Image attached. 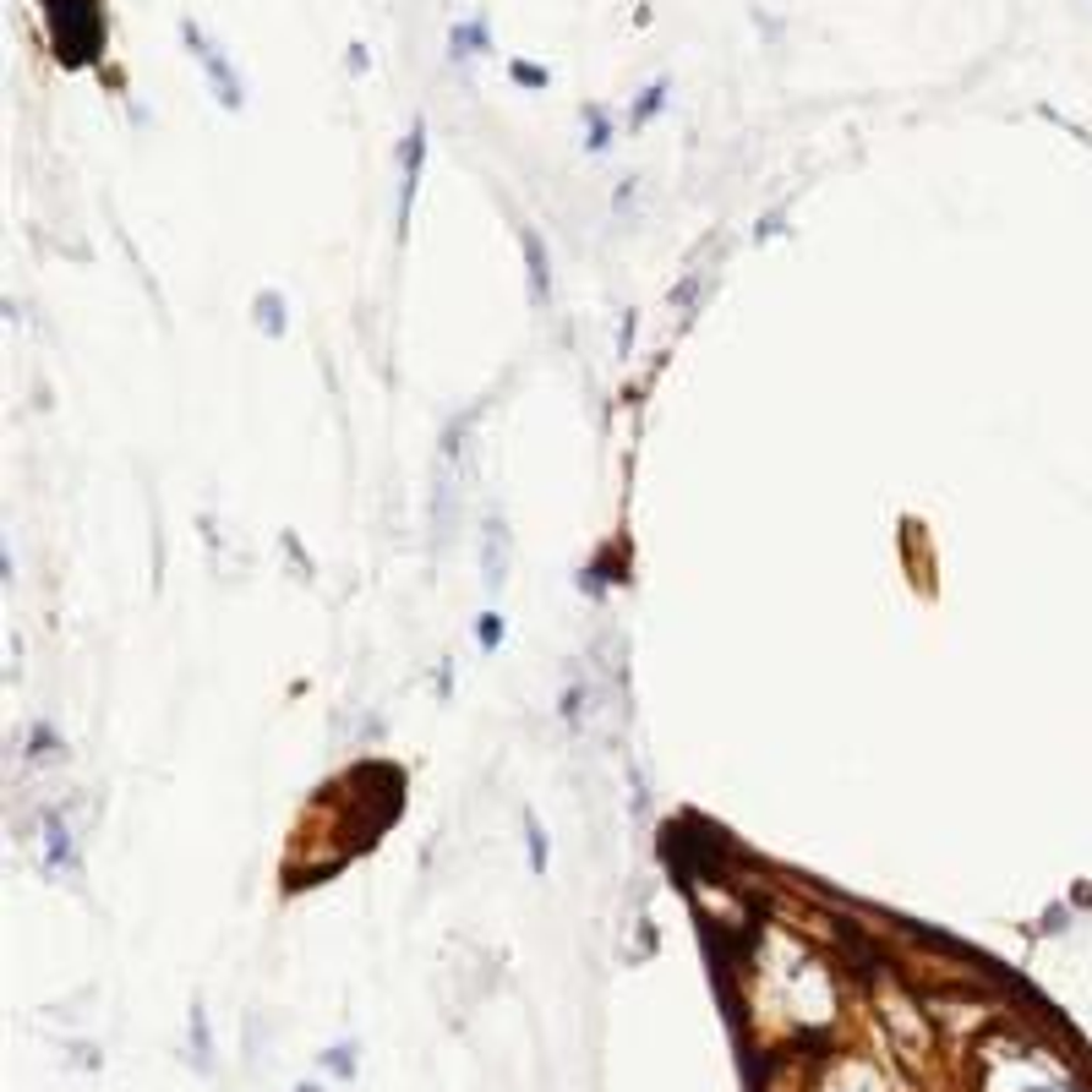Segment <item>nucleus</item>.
Returning <instances> with one entry per match:
<instances>
[{
    "label": "nucleus",
    "mask_w": 1092,
    "mask_h": 1092,
    "mask_svg": "<svg viewBox=\"0 0 1092 1092\" xmlns=\"http://www.w3.org/2000/svg\"><path fill=\"white\" fill-rule=\"evenodd\" d=\"M978 1092H1087L1071 1071H1059L1043 1048L994 1038L978 1059Z\"/></svg>",
    "instance_id": "nucleus-1"
},
{
    "label": "nucleus",
    "mask_w": 1092,
    "mask_h": 1092,
    "mask_svg": "<svg viewBox=\"0 0 1092 1092\" xmlns=\"http://www.w3.org/2000/svg\"><path fill=\"white\" fill-rule=\"evenodd\" d=\"M44 17H50V39L55 55L66 66H87L105 44V17H99V0H44Z\"/></svg>",
    "instance_id": "nucleus-2"
},
{
    "label": "nucleus",
    "mask_w": 1092,
    "mask_h": 1092,
    "mask_svg": "<svg viewBox=\"0 0 1092 1092\" xmlns=\"http://www.w3.org/2000/svg\"><path fill=\"white\" fill-rule=\"evenodd\" d=\"M181 39H186V50H192L197 61H202V71H208V82H213V93L224 99V110H241V105H246V82L236 77V66L224 61V50L202 39V27H197L192 17L181 22Z\"/></svg>",
    "instance_id": "nucleus-3"
},
{
    "label": "nucleus",
    "mask_w": 1092,
    "mask_h": 1092,
    "mask_svg": "<svg viewBox=\"0 0 1092 1092\" xmlns=\"http://www.w3.org/2000/svg\"><path fill=\"white\" fill-rule=\"evenodd\" d=\"M399 170H404V186H399V224H410V208H415V192H421V170H427V121L410 126L399 148Z\"/></svg>",
    "instance_id": "nucleus-4"
},
{
    "label": "nucleus",
    "mask_w": 1092,
    "mask_h": 1092,
    "mask_svg": "<svg viewBox=\"0 0 1092 1092\" xmlns=\"http://www.w3.org/2000/svg\"><path fill=\"white\" fill-rule=\"evenodd\" d=\"M524 257H530V296H535V306H552V257H547V246H541V236L535 230H524Z\"/></svg>",
    "instance_id": "nucleus-5"
},
{
    "label": "nucleus",
    "mask_w": 1092,
    "mask_h": 1092,
    "mask_svg": "<svg viewBox=\"0 0 1092 1092\" xmlns=\"http://www.w3.org/2000/svg\"><path fill=\"white\" fill-rule=\"evenodd\" d=\"M825 1092H885V1082H880V1076H874L869 1066H847L841 1076H830Z\"/></svg>",
    "instance_id": "nucleus-6"
},
{
    "label": "nucleus",
    "mask_w": 1092,
    "mask_h": 1092,
    "mask_svg": "<svg viewBox=\"0 0 1092 1092\" xmlns=\"http://www.w3.org/2000/svg\"><path fill=\"white\" fill-rule=\"evenodd\" d=\"M356 1059H361V1043H333V1048H323V1071L333 1076V1082H349V1076H356Z\"/></svg>",
    "instance_id": "nucleus-7"
},
{
    "label": "nucleus",
    "mask_w": 1092,
    "mask_h": 1092,
    "mask_svg": "<svg viewBox=\"0 0 1092 1092\" xmlns=\"http://www.w3.org/2000/svg\"><path fill=\"white\" fill-rule=\"evenodd\" d=\"M252 312H257V328H268L273 339H279V333H284V296H279V290H262Z\"/></svg>",
    "instance_id": "nucleus-8"
},
{
    "label": "nucleus",
    "mask_w": 1092,
    "mask_h": 1092,
    "mask_svg": "<svg viewBox=\"0 0 1092 1092\" xmlns=\"http://www.w3.org/2000/svg\"><path fill=\"white\" fill-rule=\"evenodd\" d=\"M487 22H464V27H454V44H448V50H454V61H470L475 50H487Z\"/></svg>",
    "instance_id": "nucleus-9"
},
{
    "label": "nucleus",
    "mask_w": 1092,
    "mask_h": 1092,
    "mask_svg": "<svg viewBox=\"0 0 1092 1092\" xmlns=\"http://www.w3.org/2000/svg\"><path fill=\"white\" fill-rule=\"evenodd\" d=\"M487 535H492V558H487V585L498 590V585H503V558H508V530H503V519H492V524H487Z\"/></svg>",
    "instance_id": "nucleus-10"
},
{
    "label": "nucleus",
    "mask_w": 1092,
    "mask_h": 1092,
    "mask_svg": "<svg viewBox=\"0 0 1092 1092\" xmlns=\"http://www.w3.org/2000/svg\"><path fill=\"white\" fill-rule=\"evenodd\" d=\"M475 645L480 650H498L503 645V618H498V612H480V618H475Z\"/></svg>",
    "instance_id": "nucleus-11"
},
{
    "label": "nucleus",
    "mask_w": 1092,
    "mask_h": 1092,
    "mask_svg": "<svg viewBox=\"0 0 1092 1092\" xmlns=\"http://www.w3.org/2000/svg\"><path fill=\"white\" fill-rule=\"evenodd\" d=\"M524 830H530V863H535V874H547V830H541V820L524 814Z\"/></svg>",
    "instance_id": "nucleus-12"
},
{
    "label": "nucleus",
    "mask_w": 1092,
    "mask_h": 1092,
    "mask_svg": "<svg viewBox=\"0 0 1092 1092\" xmlns=\"http://www.w3.org/2000/svg\"><path fill=\"white\" fill-rule=\"evenodd\" d=\"M666 105V82H655V87H645V93H639V105H634V126H645L655 110Z\"/></svg>",
    "instance_id": "nucleus-13"
},
{
    "label": "nucleus",
    "mask_w": 1092,
    "mask_h": 1092,
    "mask_svg": "<svg viewBox=\"0 0 1092 1092\" xmlns=\"http://www.w3.org/2000/svg\"><path fill=\"white\" fill-rule=\"evenodd\" d=\"M585 121H590V148H606V115L601 110H585Z\"/></svg>",
    "instance_id": "nucleus-14"
},
{
    "label": "nucleus",
    "mask_w": 1092,
    "mask_h": 1092,
    "mask_svg": "<svg viewBox=\"0 0 1092 1092\" xmlns=\"http://www.w3.org/2000/svg\"><path fill=\"white\" fill-rule=\"evenodd\" d=\"M514 77H519V82H530V87H547V71H541V66H524V61H514Z\"/></svg>",
    "instance_id": "nucleus-15"
},
{
    "label": "nucleus",
    "mask_w": 1092,
    "mask_h": 1092,
    "mask_svg": "<svg viewBox=\"0 0 1092 1092\" xmlns=\"http://www.w3.org/2000/svg\"><path fill=\"white\" fill-rule=\"evenodd\" d=\"M296 1092H328L323 1082H296Z\"/></svg>",
    "instance_id": "nucleus-16"
}]
</instances>
